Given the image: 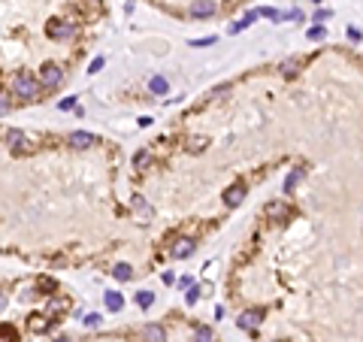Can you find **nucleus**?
<instances>
[{
  "label": "nucleus",
  "instance_id": "nucleus-24",
  "mask_svg": "<svg viewBox=\"0 0 363 342\" xmlns=\"http://www.w3.org/2000/svg\"><path fill=\"white\" fill-rule=\"evenodd\" d=\"M82 321H85L88 327H100V321H103V318H100V315H94V312H88V315H82Z\"/></svg>",
  "mask_w": 363,
  "mask_h": 342
},
{
  "label": "nucleus",
  "instance_id": "nucleus-29",
  "mask_svg": "<svg viewBox=\"0 0 363 342\" xmlns=\"http://www.w3.org/2000/svg\"><path fill=\"white\" fill-rule=\"evenodd\" d=\"M73 106H76V97H67V100H61V103H58V109H64V112H67V109H73Z\"/></svg>",
  "mask_w": 363,
  "mask_h": 342
},
{
  "label": "nucleus",
  "instance_id": "nucleus-8",
  "mask_svg": "<svg viewBox=\"0 0 363 342\" xmlns=\"http://www.w3.org/2000/svg\"><path fill=\"white\" fill-rule=\"evenodd\" d=\"M242 200H245V185L242 182H236L233 188H227V194H224V203L227 206H239Z\"/></svg>",
  "mask_w": 363,
  "mask_h": 342
},
{
  "label": "nucleus",
  "instance_id": "nucleus-15",
  "mask_svg": "<svg viewBox=\"0 0 363 342\" xmlns=\"http://www.w3.org/2000/svg\"><path fill=\"white\" fill-rule=\"evenodd\" d=\"M0 342H18V333H15L12 324H3V327H0Z\"/></svg>",
  "mask_w": 363,
  "mask_h": 342
},
{
  "label": "nucleus",
  "instance_id": "nucleus-21",
  "mask_svg": "<svg viewBox=\"0 0 363 342\" xmlns=\"http://www.w3.org/2000/svg\"><path fill=\"white\" fill-rule=\"evenodd\" d=\"M258 15H264V18H270V21H281V12H275L272 6H264V9H258Z\"/></svg>",
  "mask_w": 363,
  "mask_h": 342
},
{
  "label": "nucleus",
  "instance_id": "nucleus-9",
  "mask_svg": "<svg viewBox=\"0 0 363 342\" xmlns=\"http://www.w3.org/2000/svg\"><path fill=\"white\" fill-rule=\"evenodd\" d=\"M6 142H9V148H12V151H27V148H30V142H27L24 130H9Z\"/></svg>",
  "mask_w": 363,
  "mask_h": 342
},
{
  "label": "nucleus",
  "instance_id": "nucleus-23",
  "mask_svg": "<svg viewBox=\"0 0 363 342\" xmlns=\"http://www.w3.org/2000/svg\"><path fill=\"white\" fill-rule=\"evenodd\" d=\"M9 106H12L9 94H3V91H0V115H6V112H9Z\"/></svg>",
  "mask_w": 363,
  "mask_h": 342
},
{
  "label": "nucleus",
  "instance_id": "nucleus-17",
  "mask_svg": "<svg viewBox=\"0 0 363 342\" xmlns=\"http://www.w3.org/2000/svg\"><path fill=\"white\" fill-rule=\"evenodd\" d=\"M297 70H300V58H287V61L281 64V73H284V76H297Z\"/></svg>",
  "mask_w": 363,
  "mask_h": 342
},
{
  "label": "nucleus",
  "instance_id": "nucleus-6",
  "mask_svg": "<svg viewBox=\"0 0 363 342\" xmlns=\"http://www.w3.org/2000/svg\"><path fill=\"white\" fill-rule=\"evenodd\" d=\"M191 15L194 18H209V15H215V3H212V0H194V3H191Z\"/></svg>",
  "mask_w": 363,
  "mask_h": 342
},
{
  "label": "nucleus",
  "instance_id": "nucleus-30",
  "mask_svg": "<svg viewBox=\"0 0 363 342\" xmlns=\"http://www.w3.org/2000/svg\"><path fill=\"white\" fill-rule=\"evenodd\" d=\"M197 300H200V288H194V285H191V291H188V303H191V306H194V303H197Z\"/></svg>",
  "mask_w": 363,
  "mask_h": 342
},
{
  "label": "nucleus",
  "instance_id": "nucleus-35",
  "mask_svg": "<svg viewBox=\"0 0 363 342\" xmlns=\"http://www.w3.org/2000/svg\"><path fill=\"white\" fill-rule=\"evenodd\" d=\"M315 3H321V0H315Z\"/></svg>",
  "mask_w": 363,
  "mask_h": 342
},
{
  "label": "nucleus",
  "instance_id": "nucleus-10",
  "mask_svg": "<svg viewBox=\"0 0 363 342\" xmlns=\"http://www.w3.org/2000/svg\"><path fill=\"white\" fill-rule=\"evenodd\" d=\"M103 300H106V309H109V312H121V306H124V297H121L118 291H106Z\"/></svg>",
  "mask_w": 363,
  "mask_h": 342
},
{
  "label": "nucleus",
  "instance_id": "nucleus-14",
  "mask_svg": "<svg viewBox=\"0 0 363 342\" xmlns=\"http://www.w3.org/2000/svg\"><path fill=\"white\" fill-rule=\"evenodd\" d=\"M287 212H290V209H287L284 203H270V206H267V215H270V218H284Z\"/></svg>",
  "mask_w": 363,
  "mask_h": 342
},
{
  "label": "nucleus",
  "instance_id": "nucleus-27",
  "mask_svg": "<svg viewBox=\"0 0 363 342\" xmlns=\"http://www.w3.org/2000/svg\"><path fill=\"white\" fill-rule=\"evenodd\" d=\"M103 64H106V58H94V61H91V67H88V73H100V70H103Z\"/></svg>",
  "mask_w": 363,
  "mask_h": 342
},
{
  "label": "nucleus",
  "instance_id": "nucleus-28",
  "mask_svg": "<svg viewBox=\"0 0 363 342\" xmlns=\"http://www.w3.org/2000/svg\"><path fill=\"white\" fill-rule=\"evenodd\" d=\"M245 27H248V21H245V18H239L236 24H230V33H242Z\"/></svg>",
  "mask_w": 363,
  "mask_h": 342
},
{
  "label": "nucleus",
  "instance_id": "nucleus-13",
  "mask_svg": "<svg viewBox=\"0 0 363 342\" xmlns=\"http://www.w3.org/2000/svg\"><path fill=\"white\" fill-rule=\"evenodd\" d=\"M112 276H115L118 282H130V279H133V270L127 267V263H118V267L112 270Z\"/></svg>",
  "mask_w": 363,
  "mask_h": 342
},
{
  "label": "nucleus",
  "instance_id": "nucleus-20",
  "mask_svg": "<svg viewBox=\"0 0 363 342\" xmlns=\"http://www.w3.org/2000/svg\"><path fill=\"white\" fill-rule=\"evenodd\" d=\"M136 303H139L142 309H149L152 303H155V294H152V291H139V294H136Z\"/></svg>",
  "mask_w": 363,
  "mask_h": 342
},
{
  "label": "nucleus",
  "instance_id": "nucleus-3",
  "mask_svg": "<svg viewBox=\"0 0 363 342\" xmlns=\"http://www.w3.org/2000/svg\"><path fill=\"white\" fill-rule=\"evenodd\" d=\"M73 33H76V24H70V21H49V36H52V40H70Z\"/></svg>",
  "mask_w": 363,
  "mask_h": 342
},
{
  "label": "nucleus",
  "instance_id": "nucleus-7",
  "mask_svg": "<svg viewBox=\"0 0 363 342\" xmlns=\"http://www.w3.org/2000/svg\"><path fill=\"white\" fill-rule=\"evenodd\" d=\"M142 342H167V333L161 324H145L142 327Z\"/></svg>",
  "mask_w": 363,
  "mask_h": 342
},
{
  "label": "nucleus",
  "instance_id": "nucleus-11",
  "mask_svg": "<svg viewBox=\"0 0 363 342\" xmlns=\"http://www.w3.org/2000/svg\"><path fill=\"white\" fill-rule=\"evenodd\" d=\"M173 254H176V257H191V254H194V242H191V239H179V242L173 245Z\"/></svg>",
  "mask_w": 363,
  "mask_h": 342
},
{
  "label": "nucleus",
  "instance_id": "nucleus-33",
  "mask_svg": "<svg viewBox=\"0 0 363 342\" xmlns=\"http://www.w3.org/2000/svg\"><path fill=\"white\" fill-rule=\"evenodd\" d=\"M3 306H6V297H3V294H0V309H3Z\"/></svg>",
  "mask_w": 363,
  "mask_h": 342
},
{
  "label": "nucleus",
  "instance_id": "nucleus-19",
  "mask_svg": "<svg viewBox=\"0 0 363 342\" xmlns=\"http://www.w3.org/2000/svg\"><path fill=\"white\" fill-rule=\"evenodd\" d=\"M52 327V321H46V318H30V330L33 333H46Z\"/></svg>",
  "mask_w": 363,
  "mask_h": 342
},
{
  "label": "nucleus",
  "instance_id": "nucleus-34",
  "mask_svg": "<svg viewBox=\"0 0 363 342\" xmlns=\"http://www.w3.org/2000/svg\"><path fill=\"white\" fill-rule=\"evenodd\" d=\"M58 342H67V339H58Z\"/></svg>",
  "mask_w": 363,
  "mask_h": 342
},
{
  "label": "nucleus",
  "instance_id": "nucleus-12",
  "mask_svg": "<svg viewBox=\"0 0 363 342\" xmlns=\"http://www.w3.org/2000/svg\"><path fill=\"white\" fill-rule=\"evenodd\" d=\"M300 179H303V167H297V170H290V176L284 179V194H290V191H294Z\"/></svg>",
  "mask_w": 363,
  "mask_h": 342
},
{
  "label": "nucleus",
  "instance_id": "nucleus-32",
  "mask_svg": "<svg viewBox=\"0 0 363 342\" xmlns=\"http://www.w3.org/2000/svg\"><path fill=\"white\" fill-rule=\"evenodd\" d=\"M179 285H182V288H191V285H194V279H191V276H182V282H179Z\"/></svg>",
  "mask_w": 363,
  "mask_h": 342
},
{
  "label": "nucleus",
  "instance_id": "nucleus-4",
  "mask_svg": "<svg viewBox=\"0 0 363 342\" xmlns=\"http://www.w3.org/2000/svg\"><path fill=\"white\" fill-rule=\"evenodd\" d=\"M67 142H70L73 148H88V145L97 142V136H94V133H85V130H73V133L67 136Z\"/></svg>",
  "mask_w": 363,
  "mask_h": 342
},
{
  "label": "nucleus",
  "instance_id": "nucleus-16",
  "mask_svg": "<svg viewBox=\"0 0 363 342\" xmlns=\"http://www.w3.org/2000/svg\"><path fill=\"white\" fill-rule=\"evenodd\" d=\"M149 88H152V94H167V79H164V76H155V79L149 82Z\"/></svg>",
  "mask_w": 363,
  "mask_h": 342
},
{
  "label": "nucleus",
  "instance_id": "nucleus-22",
  "mask_svg": "<svg viewBox=\"0 0 363 342\" xmlns=\"http://www.w3.org/2000/svg\"><path fill=\"white\" fill-rule=\"evenodd\" d=\"M194 342H212V330H209V327H197Z\"/></svg>",
  "mask_w": 363,
  "mask_h": 342
},
{
  "label": "nucleus",
  "instance_id": "nucleus-1",
  "mask_svg": "<svg viewBox=\"0 0 363 342\" xmlns=\"http://www.w3.org/2000/svg\"><path fill=\"white\" fill-rule=\"evenodd\" d=\"M12 91L18 97H24V100H36V97H40V82H36L33 73H18L12 79Z\"/></svg>",
  "mask_w": 363,
  "mask_h": 342
},
{
  "label": "nucleus",
  "instance_id": "nucleus-25",
  "mask_svg": "<svg viewBox=\"0 0 363 342\" xmlns=\"http://www.w3.org/2000/svg\"><path fill=\"white\" fill-rule=\"evenodd\" d=\"M194 49H203V46H215V36H206V40H191Z\"/></svg>",
  "mask_w": 363,
  "mask_h": 342
},
{
  "label": "nucleus",
  "instance_id": "nucleus-18",
  "mask_svg": "<svg viewBox=\"0 0 363 342\" xmlns=\"http://www.w3.org/2000/svg\"><path fill=\"white\" fill-rule=\"evenodd\" d=\"M306 36H309L312 43H318V40H324V36H327V27H324V24H315V27H309Z\"/></svg>",
  "mask_w": 363,
  "mask_h": 342
},
{
  "label": "nucleus",
  "instance_id": "nucleus-5",
  "mask_svg": "<svg viewBox=\"0 0 363 342\" xmlns=\"http://www.w3.org/2000/svg\"><path fill=\"white\" fill-rule=\"evenodd\" d=\"M261 321H264V312H261V309H254V312H242V315H239V327H242V330H258V327H261Z\"/></svg>",
  "mask_w": 363,
  "mask_h": 342
},
{
  "label": "nucleus",
  "instance_id": "nucleus-2",
  "mask_svg": "<svg viewBox=\"0 0 363 342\" xmlns=\"http://www.w3.org/2000/svg\"><path fill=\"white\" fill-rule=\"evenodd\" d=\"M61 79H64V73H61L58 64H46V67L40 70V85H43V88H58Z\"/></svg>",
  "mask_w": 363,
  "mask_h": 342
},
{
  "label": "nucleus",
  "instance_id": "nucleus-26",
  "mask_svg": "<svg viewBox=\"0 0 363 342\" xmlns=\"http://www.w3.org/2000/svg\"><path fill=\"white\" fill-rule=\"evenodd\" d=\"M36 285H40V288H46L43 294H55V282H52V279H40Z\"/></svg>",
  "mask_w": 363,
  "mask_h": 342
},
{
  "label": "nucleus",
  "instance_id": "nucleus-31",
  "mask_svg": "<svg viewBox=\"0 0 363 342\" xmlns=\"http://www.w3.org/2000/svg\"><path fill=\"white\" fill-rule=\"evenodd\" d=\"M327 18H330V12H327V9H318L315 12V21H327Z\"/></svg>",
  "mask_w": 363,
  "mask_h": 342
}]
</instances>
